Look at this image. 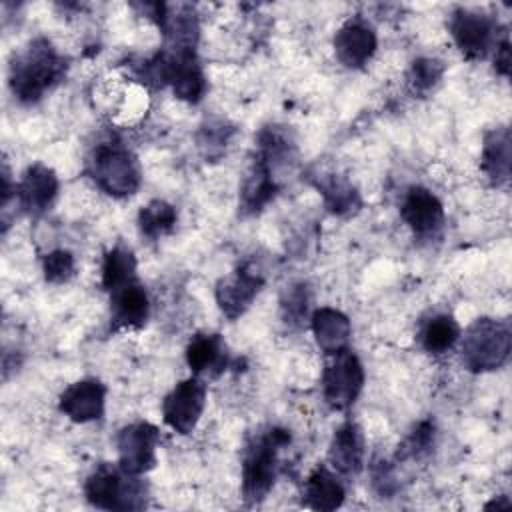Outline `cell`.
I'll use <instances>...</instances> for the list:
<instances>
[{
    "label": "cell",
    "instance_id": "1",
    "mask_svg": "<svg viewBox=\"0 0 512 512\" xmlns=\"http://www.w3.org/2000/svg\"><path fill=\"white\" fill-rule=\"evenodd\" d=\"M66 72V60L54 50L46 38L30 42L10 64V90L24 102H38L52 86H56Z\"/></svg>",
    "mask_w": 512,
    "mask_h": 512
},
{
    "label": "cell",
    "instance_id": "2",
    "mask_svg": "<svg viewBox=\"0 0 512 512\" xmlns=\"http://www.w3.org/2000/svg\"><path fill=\"white\" fill-rule=\"evenodd\" d=\"M290 442V434L282 428H270L246 448L242 462V494L248 504L266 498L276 480L278 452Z\"/></svg>",
    "mask_w": 512,
    "mask_h": 512
},
{
    "label": "cell",
    "instance_id": "3",
    "mask_svg": "<svg viewBox=\"0 0 512 512\" xmlns=\"http://www.w3.org/2000/svg\"><path fill=\"white\" fill-rule=\"evenodd\" d=\"M88 172L106 194L116 198L134 194L142 180L136 156L116 142H106L94 148L88 160Z\"/></svg>",
    "mask_w": 512,
    "mask_h": 512
},
{
    "label": "cell",
    "instance_id": "4",
    "mask_svg": "<svg viewBox=\"0 0 512 512\" xmlns=\"http://www.w3.org/2000/svg\"><path fill=\"white\" fill-rule=\"evenodd\" d=\"M510 328L492 318L476 320L462 338V360L472 372L500 368L510 356Z\"/></svg>",
    "mask_w": 512,
    "mask_h": 512
},
{
    "label": "cell",
    "instance_id": "5",
    "mask_svg": "<svg viewBox=\"0 0 512 512\" xmlns=\"http://www.w3.org/2000/svg\"><path fill=\"white\" fill-rule=\"evenodd\" d=\"M86 500L104 510H136L146 504L144 486L120 466H98L84 484Z\"/></svg>",
    "mask_w": 512,
    "mask_h": 512
},
{
    "label": "cell",
    "instance_id": "6",
    "mask_svg": "<svg viewBox=\"0 0 512 512\" xmlns=\"http://www.w3.org/2000/svg\"><path fill=\"white\" fill-rule=\"evenodd\" d=\"M330 356L322 374L324 400L334 410H348L364 386V368L350 348Z\"/></svg>",
    "mask_w": 512,
    "mask_h": 512
},
{
    "label": "cell",
    "instance_id": "7",
    "mask_svg": "<svg viewBox=\"0 0 512 512\" xmlns=\"http://www.w3.org/2000/svg\"><path fill=\"white\" fill-rule=\"evenodd\" d=\"M158 438V428L148 422L124 426L116 436L118 466L132 476H140L152 470L156 464Z\"/></svg>",
    "mask_w": 512,
    "mask_h": 512
},
{
    "label": "cell",
    "instance_id": "8",
    "mask_svg": "<svg viewBox=\"0 0 512 512\" xmlns=\"http://www.w3.org/2000/svg\"><path fill=\"white\" fill-rule=\"evenodd\" d=\"M206 386L196 376L182 380L162 402L164 422L178 434H190L204 410Z\"/></svg>",
    "mask_w": 512,
    "mask_h": 512
},
{
    "label": "cell",
    "instance_id": "9",
    "mask_svg": "<svg viewBox=\"0 0 512 512\" xmlns=\"http://www.w3.org/2000/svg\"><path fill=\"white\" fill-rule=\"evenodd\" d=\"M450 30L458 50L470 60L484 58L492 44H498L494 20L474 10H456L450 20Z\"/></svg>",
    "mask_w": 512,
    "mask_h": 512
},
{
    "label": "cell",
    "instance_id": "10",
    "mask_svg": "<svg viewBox=\"0 0 512 512\" xmlns=\"http://www.w3.org/2000/svg\"><path fill=\"white\" fill-rule=\"evenodd\" d=\"M262 284H264L262 274L254 266L242 264L230 276H226L218 282L216 302H218L220 310L230 320H234L240 314H244V310L252 304L256 294L260 292Z\"/></svg>",
    "mask_w": 512,
    "mask_h": 512
},
{
    "label": "cell",
    "instance_id": "11",
    "mask_svg": "<svg viewBox=\"0 0 512 512\" xmlns=\"http://www.w3.org/2000/svg\"><path fill=\"white\" fill-rule=\"evenodd\" d=\"M104 398L106 388L96 378H84L70 384L58 400L60 412H64L74 422H90L98 420L104 414Z\"/></svg>",
    "mask_w": 512,
    "mask_h": 512
},
{
    "label": "cell",
    "instance_id": "12",
    "mask_svg": "<svg viewBox=\"0 0 512 512\" xmlns=\"http://www.w3.org/2000/svg\"><path fill=\"white\" fill-rule=\"evenodd\" d=\"M400 214L416 236H432L444 224L442 202L422 186H412L406 192Z\"/></svg>",
    "mask_w": 512,
    "mask_h": 512
},
{
    "label": "cell",
    "instance_id": "13",
    "mask_svg": "<svg viewBox=\"0 0 512 512\" xmlns=\"http://www.w3.org/2000/svg\"><path fill=\"white\" fill-rule=\"evenodd\" d=\"M376 34L370 24L360 18H352L340 26L334 36L336 58L348 68L364 66L376 52Z\"/></svg>",
    "mask_w": 512,
    "mask_h": 512
},
{
    "label": "cell",
    "instance_id": "14",
    "mask_svg": "<svg viewBox=\"0 0 512 512\" xmlns=\"http://www.w3.org/2000/svg\"><path fill=\"white\" fill-rule=\"evenodd\" d=\"M58 194V178L52 168L44 164H32L26 168L20 184L16 186V196L20 206L28 214L46 212Z\"/></svg>",
    "mask_w": 512,
    "mask_h": 512
},
{
    "label": "cell",
    "instance_id": "15",
    "mask_svg": "<svg viewBox=\"0 0 512 512\" xmlns=\"http://www.w3.org/2000/svg\"><path fill=\"white\" fill-rule=\"evenodd\" d=\"M110 294V318L114 328L138 330L146 324L150 302L146 290L136 280L112 290Z\"/></svg>",
    "mask_w": 512,
    "mask_h": 512
},
{
    "label": "cell",
    "instance_id": "16",
    "mask_svg": "<svg viewBox=\"0 0 512 512\" xmlns=\"http://www.w3.org/2000/svg\"><path fill=\"white\" fill-rule=\"evenodd\" d=\"M328 460L332 468L344 476H356L364 464V440L354 422L342 424L330 442Z\"/></svg>",
    "mask_w": 512,
    "mask_h": 512
},
{
    "label": "cell",
    "instance_id": "17",
    "mask_svg": "<svg viewBox=\"0 0 512 512\" xmlns=\"http://www.w3.org/2000/svg\"><path fill=\"white\" fill-rule=\"evenodd\" d=\"M344 486L326 466H316L304 482L302 502L304 506L320 512L336 510L344 502Z\"/></svg>",
    "mask_w": 512,
    "mask_h": 512
},
{
    "label": "cell",
    "instance_id": "18",
    "mask_svg": "<svg viewBox=\"0 0 512 512\" xmlns=\"http://www.w3.org/2000/svg\"><path fill=\"white\" fill-rule=\"evenodd\" d=\"M312 332L316 338V344L320 346L322 352L336 354L348 348V340H350V320L346 318V314H342L336 308H318L312 318Z\"/></svg>",
    "mask_w": 512,
    "mask_h": 512
},
{
    "label": "cell",
    "instance_id": "19",
    "mask_svg": "<svg viewBox=\"0 0 512 512\" xmlns=\"http://www.w3.org/2000/svg\"><path fill=\"white\" fill-rule=\"evenodd\" d=\"M276 190H278V184H276L274 170L264 160V156L258 154L242 186V196H240L242 210L250 214L262 210L274 198Z\"/></svg>",
    "mask_w": 512,
    "mask_h": 512
},
{
    "label": "cell",
    "instance_id": "20",
    "mask_svg": "<svg viewBox=\"0 0 512 512\" xmlns=\"http://www.w3.org/2000/svg\"><path fill=\"white\" fill-rule=\"evenodd\" d=\"M482 170L494 184H502L510 176V130L496 128L486 134L482 148Z\"/></svg>",
    "mask_w": 512,
    "mask_h": 512
},
{
    "label": "cell",
    "instance_id": "21",
    "mask_svg": "<svg viewBox=\"0 0 512 512\" xmlns=\"http://www.w3.org/2000/svg\"><path fill=\"white\" fill-rule=\"evenodd\" d=\"M186 362L194 374L224 370L226 348L218 334H198L186 348Z\"/></svg>",
    "mask_w": 512,
    "mask_h": 512
},
{
    "label": "cell",
    "instance_id": "22",
    "mask_svg": "<svg viewBox=\"0 0 512 512\" xmlns=\"http://www.w3.org/2000/svg\"><path fill=\"white\" fill-rule=\"evenodd\" d=\"M458 338H460V326L448 314L432 316L420 332V342L424 350L430 354H444L456 344Z\"/></svg>",
    "mask_w": 512,
    "mask_h": 512
},
{
    "label": "cell",
    "instance_id": "23",
    "mask_svg": "<svg viewBox=\"0 0 512 512\" xmlns=\"http://www.w3.org/2000/svg\"><path fill=\"white\" fill-rule=\"evenodd\" d=\"M136 276V258L130 248L126 246H114L106 256L102 264V286L112 292L132 280Z\"/></svg>",
    "mask_w": 512,
    "mask_h": 512
},
{
    "label": "cell",
    "instance_id": "24",
    "mask_svg": "<svg viewBox=\"0 0 512 512\" xmlns=\"http://www.w3.org/2000/svg\"><path fill=\"white\" fill-rule=\"evenodd\" d=\"M176 224V208L164 200H152L138 212V226L140 232L156 240L164 234H168Z\"/></svg>",
    "mask_w": 512,
    "mask_h": 512
},
{
    "label": "cell",
    "instance_id": "25",
    "mask_svg": "<svg viewBox=\"0 0 512 512\" xmlns=\"http://www.w3.org/2000/svg\"><path fill=\"white\" fill-rule=\"evenodd\" d=\"M318 188L324 194V202L328 210H332L334 214H350L360 206L358 192L352 188V184H348L338 176H326L318 184Z\"/></svg>",
    "mask_w": 512,
    "mask_h": 512
},
{
    "label": "cell",
    "instance_id": "26",
    "mask_svg": "<svg viewBox=\"0 0 512 512\" xmlns=\"http://www.w3.org/2000/svg\"><path fill=\"white\" fill-rule=\"evenodd\" d=\"M308 302L310 294L306 284H294L290 286L282 296V316L288 324H302V320L308 314Z\"/></svg>",
    "mask_w": 512,
    "mask_h": 512
},
{
    "label": "cell",
    "instance_id": "27",
    "mask_svg": "<svg viewBox=\"0 0 512 512\" xmlns=\"http://www.w3.org/2000/svg\"><path fill=\"white\" fill-rule=\"evenodd\" d=\"M442 74H444V64L440 60L418 58L412 62V68H410V84L414 86V90L426 92L440 82Z\"/></svg>",
    "mask_w": 512,
    "mask_h": 512
},
{
    "label": "cell",
    "instance_id": "28",
    "mask_svg": "<svg viewBox=\"0 0 512 512\" xmlns=\"http://www.w3.org/2000/svg\"><path fill=\"white\" fill-rule=\"evenodd\" d=\"M434 440V424L430 420L420 422L398 450V458H416L428 452Z\"/></svg>",
    "mask_w": 512,
    "mask_h": 512
},
{
    "label": "cell",
    "instance_id": "29",
    "mask_svg": "<svg viewBox=\"0 0 512 512\" xmlns=\"http://www.w3.org/2000/svg\"><path fill=\"white\" fill-rule=\"evenodd\" d=\"M74 274V258L68 250H54L44 258V276L48 282L60 284Z\"/></svg>",
    "mask_w": 512,
    "mask_h": 512
},
{
    "label": "cell",
    "instance_id": "30",
    "mask_svg": "<svg viewBox=\"0 0 512 512\" xmlns=\"http://www.w3.org/2000/svg\"><path fill=\"white\" fill-rule=\"evenodd\" d=\"M494 66L500 74L508 76L510 72V42L508 38H504L502 42L496 44V58H494Z\"/></svg>",
    "mask_w": 512,
    "mask_h": 512
}]
</instances>
